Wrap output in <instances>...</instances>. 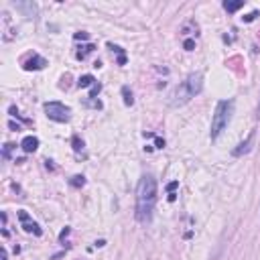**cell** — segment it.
<instances>
[{"label":"cell","instance_id":"obj_1","mask_svg":"<svg viewBox=\"0 0 260 260\" xmlns=\"http://www.w3.org/2000/svg\"><path fill=\"white\" fill-rule=\"evenodd\" d=\"M154 205H157V179L152 175H142L136 187V207H134V216L136 222L146 226L152 220Z\"/></svg>","mask_w":260,"mask_h":260},{"label":"cell","instance_id":"obj_2","mask_svg":"<svg viewBox=\"0 0 260 260\" xmlns=\"http://www.w3.org/2000/svg\"><path fill=\"white\" fill-rule=\"evenodd\" d=\"M203 90V73L201 71H195V73H189L185 77V81L181 85L175 88V92L169 96V104L173 108H179L183 104H187L191 98H195L197 94H201Z\"/></svg>","mask_w":260,"mask_h":260},{"label":"cell","instance_id":"obj_3","mask_svg":"<svg viewBox=\"0 0 260 260\" xmlns=\"http://www.w3.org/2000/svg\"><path fill=\"white\" fill-rule=\"evenodd\" d=\"M234 114V100H220L216 112H214V120H212V130H210V138L216 140L230 124Z\"/></svg>","mask_w":260,"mask_h":260},{"label":"cell","instance_id":"obj_4","mask_svg":"<svg viewBox=\"0 0 260 260\" xmlns=\"http://www.w3.org/2000/svg\"><path fill=\"white\" fill-rule=\"evenodd\" d=\"M43 108H45V114L55 122H69L71 120V110L61 102H47Z\"/></svg>","mask_w":260,"mask_h":260},{"label":"cell","instance_id":"obj_5","mask_svg":"<svg viewBox=\"0 0 260 260\" xmlns=\"http://www.w3.org/2000/svg\"><path fill=\"white\" fill-rule=\"evenodd\" d=\"M254 140H256V130H252V132L232 150V154H234V157H244V154H248V152L252 150V146H254Z\"/></svg>","mask_w":260,"mask_h":260},{"label":"cell","instance_id":"obj_6","mask_svg":"<svg viewBox=\"0 0 260 260\" xmlns=\"http://www.w3.org/2000/svg\"><path fill=\"white\" fill-rule=\"evenodd\" d=\"M19 220H21V224H23V230L25 232H29V234H35V236H41L43 234V230L39 228V224H35V222H31V218H29V214L27 212H19Z\"/></svg>","mask_w":260,"mask_h":260},{"label":"cell","instance_id":"obj_7","mask_svg":"<svg viewBox=\"0 0 260 260\" xmlns=\"http://www.w3.org/2000/svg\"><path fill=\"white\" fill-rule=\"evenodd\" d=\"M45 65H47V59L41 57V55H37V53H33V55L23 63V67H25L27 71H33V69L37 71V69H43Z\"/></svg>","mask_w":260,"mask_h":260},{"label":"cell","instance_id":"obj_8","mask_svg":"<svg viewBox=\"0 0 260 260\" xmlns=\"http://www.w3.org/2000/svg\"><path fill=\"white\" fill-rule=\"evenodd\" d=\"M21 146H23L25 152H35L39 148V138L37 136H25L23 142H21Z\"/></svg>","mask_w":260,"mask_h":260},{"label":"cell","instance_id":"obj_9","mask_svg":"<svg viewBox=\"0 0 260 260\" xmlns=\"http://www.w3.org/2000/svg\"><path fill=\"white\" fill-rule=\"evenodd\" d=\"M244 7V0H234V3H232V0H226V3H224V9L228 11V13H236V11H240Z\"/></svg>","mask_w":260,"mask_h":260},{"label":"cell","instance_id":"obj_10","mask_svg":"<svg viewBox=\"0 0 260 260\" xmlns=\"http://www.w3.org/2000/svg\"><path fill=\"white\" fill-rule=\"evenodd\" d=\"M17 9H21V11H27V17H37V7L33 5V3H27V5H17Z\"/></svg>","mask_w":260,"mask_h":260},{"label":"cell","instance_id":"obj_11","mask_svg":"<svg viewBox=\"0 0 260 260\" xmlns=\"http://www.w3.org/2000/svg\"><path fill=\"white\" fill-rule=\"evenodd\" d=\"M77 85L79 88H94L96 85V79H94V75H81L79 81H77Z\"/></svg>","mask_w":260,"mask_h":260},{"label":"cell","instance_id":"obj_12","mask_svg":"<svg viewBox=\"0 0 260 260\" xmlns=\"http://www.w3.org/2000/svg\"><path fill=\"white\" fill-rule=\"evenodd\" d=\"M122 96H124V104H126V106H132V104H134V98H132V92H130L128 85L122 88Z\"/></svg>","mask_w":260,"mask_h":260},{"label":"cell","instance_id":"obj_13","mask_svg":"<svg viewBox=\"0 0 260 260\" xmlns=\"http://www.w3.org/2000/svg\"><path fill=\"white\" fill-rule=\"evenodd\" d=\"M92 51H94V45H83V47H79V51H77V59H85V55L92 53Z\"/></svg>","mask_w":260,"mask_h":260},{"label":"cell","instance_id":"obj_14","mask_svg":"<svg viewBox=\"0 0 260 260\" xmlns=\"http://www.w3.org/2000/svg\"><path fill=\"white\" fill-rule=\"evenodd\" d=\"M108 47H110L112 51H116V53L120 55V57H118V65H124V63H126V57H124V51H122L120 47H116V45H112V43H110Z\"/></svg>","mask_w":260,"mask_h":260},{"label":"cell","instance_id":"obj_15","mask_svg":"<svg viewBox=\"0 0 260 260\" xmlns=\"http://www.w3.org/2000/svg\"><path fill=\"white\" fill-rule=\"evenodd\" d=\"M71 185H73V187H83V185H85V179L79 177V175H75V177L71 179Z\"/></svg>","mask_w":260,"mask_h":260},{"label":"cell","instance_id":"obj_16","mask_svg":"<svg viewBox=\"0 0 260 260\" xmlns=\"http://www.w3.org/2000/svg\"><path fill=\"white\" fill-rule=\"evenodd\" d=\"M183 47H185L187 51H193V49H195V41H193V39H185V43H183Z\"/></svg>","mask_w":260,"mask_h":260},{"label":"cell","instance_id":"obj_17","mask_svg":"<svg viewBox=\"0 0 260 260\" xmlns=\"http://www.w3.org/2000/svg\"><path fill=\"white\" fill-rule=\"evenodd\" d=\"M71 142H73V148H75V150H81V148H83V142L79 140V136H73Z\"/></svg>","mask_w":260,"mask_h":260},{"label":"cell","instance_id":"obj_18","mask_svg":"<svg viewBox=\"0 0 260 260\" xmlns=\"http://www.w3.org/2000/svg\"><path fill=\"white\" fill-rule=\"evenodd\" d=\"M256 17H258V13H256V11H254V13H250V15H248V17H244V23H252V21H254V19H256Z\"/></svg>","mask_w":260,"mask_h":260},{"label":"cell","instance_id":"obj_19","mask_svg":"<svg viewBox=\"0 0 260 260\" xmlns=\"http://www.w3.org/2000/svg\"><path fill=\"white\" fill-rule=\"evenodd\" d=\"M177 187H179V181H173V183H169V185H167V191H169V193H173Z\"/></svg>","mask_w":260,"mask_h":260},{"label":"cell","instance_id":"obj_20","mask_svg":"<svg viewBox=\"0 0 260 260\" xmlns=\"http://www.w3.org/2000/svg\"><path fill=\"white\" fill-rule=\"evenodd\" d=\"M11 150H13V144H5V159L11 157Z\"/></svg>","mask_w":260,"mask_h":260},{"label":"cell","instance_id":"obj_21","mask_svg":"<svg viewBox=\"0 0 260 260\" xmlns=\"http://www.w3.org/2000/svg\"><path fill=\"white\" fill-rule=\"evenodd\" d=\"M88 37H90V35H88V33H83V31H79V33H75V39H77V41H79V39L83 41V39H88Z\"/></svg>","mask_w":260,"mask_h":260},{"label":"cell","instance_id":"obj_22","mask_svg":"<svg viewBox=\"0 0 260 260\" xmlns=\"http://www.w3.org/2000/svg\"><path fill=\"white\" fill-rule=\"evenodd\" d=\"M154 142H157V148H163L165 146V140L163 138H154Z\"/></svg>","mask_w":260,"mask_h":260},{"label":"cell","instance_id":"obj_23","mask_svg":"<svg viewBox=\"0 0 260 260\" xmlns=\"http://www.w3.org/2000/svg\"><path fill=\"white\" fill-rule=\"evenodd\" d=\"M3 260H7V252L5 250H3Z\"/></svg>","mask_w":260,"mask_h":260},{"label":"cell","instance_id":"obj_24","mask_svg":"<svg viewBox=\"0 0 260 260\" xmlns=\"http://www.w3.org/2000/svg\"><path fill=\"white\" fill-rule=\"evenodd\" d=\"M258 114H260V102H258Z\"/></svg>","mask_w":260,"mask_h":260}]
</instances>
